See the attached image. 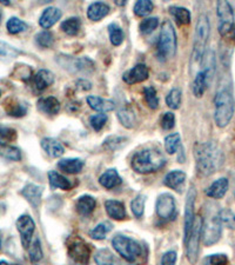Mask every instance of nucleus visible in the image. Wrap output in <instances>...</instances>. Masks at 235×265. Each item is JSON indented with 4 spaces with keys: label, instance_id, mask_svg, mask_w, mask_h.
I'll use <instances>...</instances> for the list:
<instances>
[{
    "label": "nucleus",
    "instance_id": "nucleus-1",
    "mask_svg": "<svg viewBox=\"0 0 235 265\" xmlns=\"http://www.w3.org/2000/svg\"><path fill=\"white\" fill-rule=\"evenodd\" d=\"M196 169L203 177L215 173L223 164V153L213 142L196 144L194 148Z\"/></svg>",
    "mask_w": 235,
    "mask_h": 265
},
{
    "label": "nucleus",
    "instance_id": "nucleus-2",
    "mask_svg": "<svg viewBox=\"0 0 235 265\" xmlns=\"http://www.w3.org/2000/svg\"><path fill=\"white\" fill-rule=\"evenodd\" d=\"M166 159L159 150L145 149L137 152L132 158V167L141 174L157 172L165 166Z\"/></svg>",
    "mask_w": 235,
    "mask_h": 265
},
{
    "label": "nucleus",
    "instance_id": "nucleus-3",
    "mask_svg": "<svg viewBox=\"0 0 235 265\" xmlns=\"http://www.w3.org/2000/svg\"><path fill=\"white\" fill-rule=\"evenodd\" d=\"M214 105H215V112H214V119L219 127H224L229 124L234 114V97L228 89H222L217 91L215 98H214Z\"/></svg>",
    "mask_w": 235,
    "mask_h": 265
},
{
    "label": "nucleus",
    "instance_id": "nucleus-4",
    "mask_svg": "<svg viewBox=\"0 0 235 265\" xmlns=\"http://www.w3.org/2000/svg\"><path fill=\"white\" fill-rule=\"evenodd\" d=\"M210 24L206 15L199 17L195 26L194 45H193V61H201L206 53L207 43L209 39Z\"/></svg>",
    "mask_w": 235,
    "mask_h": 265
},
{
    "label": "nucleus",
    "instance_id": "nucleus-5",
    "mask_svg": "<svg viewBox=\"0 0 235 265\" xmlns=\"http://www.w3.org/2000/svg\"><path fill=\"white\" fill-rule=\"evenodd\" d=\"M176 52V36L172 23L166 20L162 24L160 37L158 41V57L161 60L172 58Z\"/></svg>",
    "mask_w": 235,
    "mask_h": 265
},
{
    "label": "nucleus",
    "instance_id": "nucleus-6",
    "mask_svg": "<svg viewBox=\"0 0 235 265\" xmlns=\"http://www.w3.org/2000/svg\"><path fill=\"white\" fill-rule=\"evenodd\" d=\"M112 245L127 261H134L141 254V246L130 237L115 236L112 240Z\"/></svg>",
    "mask_w": 235,
    "mask_h": 265
},
{
    "label": "nucleus",
    "instance_id": "nucleus-7",
    "mask_svg": "<svg viewBox=\"0 0 235 265\" xmlns=\"http://www.w3.org/2000/svg\"><path fill=\"white\" fill-rule=\"evenodd\" d=\"M67 252L72 259L79 265H87L91 256L88 244L81 237L72 236L67 240Z\"/></svg>",
    "mask_w": 235,
    "mask_h": 265
},
{
    "label": "nucleus",
    "instance_id": "nucleus-8",
    "mask_svg": "<svg viewBox=\"0 0 235 265\" xmlns=\"http://www.w3.org/2000/svg\"><path fill=\"white\" fill-rule=\"evenodd\" d=\"M57 62L66 71L73 73H92L94 71V62L88 58H74L60 54L57 57Z\"/></svg>",
    "mask_w": 235,
    "mask_h": 265
},
{
    "label": "nucleus",
    "instance_id": "nucleus-9",
    "mask_svg": "<svg viewBox=\"0 0 235 265\" xmlns=\"http://www.w3.org/2000/svg\"><path fill=\"white\" fill-rule=\"evenodd\" d=\"M203 222L201 217H195L194 224H193L192 231L186 242V250H187V258L191 264L194 265L198 261L199 249H200V238L202 236Z\"/></svg>",
    "mask_w": 235,
    "mask_h": 265
},
{
    "label": "nucleus",
    "instance_id": "nucleus-10",
    "mask_svg": "<svg viewBox=\"0 0 235 265\" xmlns=\"http://www.w3.org/2000/svg\"><path fill=\"white\" fill-rule=\"evenodd\" d=\"M217 18H219V33L221 36H226L233 30L234 13L229 3L217 2L216 4Z\"/></svg>",
    "mask_w": 235,
    "mask_h": 265
},
{
    "label": "nucleus",
    "instance_id": "nucleus-11",
    "mask_svg": "<svg viewBox=\"0 0 235 265\" xmlns=\"http://www.w3.org/2000/svg\"><path fill=\"white\" fill-rule=\"evenodd\" d=\"M155 209H157V215L159 216V218L164 219V221L174 219L176 216V204L174 197L169 193H164L159 196Z\"/></svg>",
    "mask_w": 235,
    "mask_h": 265
},
{
    "label": "nucleus",
    "instance_id": "nucleus-12",
    "mask_svg": "<svg viewBox=\"0 0 235 265\" xmlns=\"http://www.w3.org/2000/svg\"><path fill=\"white\" fill-rule=\"evenodd\" d=\"M222 232V224L217 217L210 218L202 226V239L206 246H210L215 244L220 239Z\"/></svg>",
    "mask_w": 235,
    "mask_h": 265
},
{
    "label": "nucleus",
    "instance_id": "nucleus-13",
    "mask_svg": "<svg viewBox=\"0 0 235 265\" xmlns=\"http://www.w3.org/2000/svg\"><path fill=\"white\" fill-rule=\"evenodd\" d=\"M17 229H18L20 233V239H22L23 246L25 249H29L34 230H36V223H34L31 216L23 215L17 221Z\"/></svg>",
    "mask_w": 235,
    "mask_h": 265
},
{
    "label": "nucleus",
    "instance_id": "nucleus-14",
    "mask_svg": "<svg viewBox=\"0 0 235 265\" xmlns=\"http://www.w3.org/2000/svg\"><path fill=\"white\" fill-rule=\"evenodd\" d=\"M196 191L194 186H191L187 193V200H186V210H185V238L184 242H187L189 233L192 231L193 224H194V203H195Z\"/></svg>",
    "mask_w": 235,
    "mask_h": 265
},
{
    "label": "nucleus",
    "instance_id": "nucleus-15",
    "mask_svg": "<svg viewBox=\"0 0 235 265\" xmlns=\"http://www.w3.org/2000/svg\"><path fill=\"white\" fill-rule=\"evenodd\" d=\"M148 75H150V73H148L147 66L144 64H138L134 66L133 69H131L127 72L124 73L123 79L125 83L132 85V84L145 82V80L148 78Z\"/></svg>",
    "mask_w": 235,
    "mask_h": 265
},
{
    "label": "nucleus",
    "instance_id": "nucleus-16",
    "mask_svg": "<svg viewBox=\"0 0 235 265\" xmlns=\"http://www.w3.org/2000/svg\"><path fill=\"white\" fill-rule=\"evenodd\" d=\"M22 196L26 198V201L32 205L33 208H38L41 202V194H43V187L36 184H27V185L22 190Z\"/></svg>",
    "mask_w": 235,
    "mask_h": 265
},
{
    "label": "nucleus",
    "instance_id": "nucleus-17",
    "mask_svg": "<svg viewBox=\"0 0 235 265\" xmlns=\"http://www.w3.org/2000/svg\"><path fill=\"white\" fill-rule=\"evenodd\" d=\"M185 180H186V173L182 172V171L175 170L167 173V176L165 177L164 183L166 186L169 187V189L175 190L176 192H181L182 187H184Z\"/></svg>",
    "mask_w": 235,
    "mask_h": 265
},
{
    "label": "nucleus",
    "instance_id": "nucleus-18",
    "mask_svg": "<svg viewBox=\"0 0 235 265\" xmlns=\"http://www.w3.org/2000/svg\"><path fill=\"white\" fill-rule=\"evenodd\" d=\"M86 102H87L92 110L99 111V112L101 113L109 112V111H113L115 109V104H114L112 100L100 98V97L96 96H88L87 98H86Z\"/></svg>",
    "mask_w": 235,
    "mask_h": 265
},
{
    "label": "nucleus",
    "instance_id": "nucleus-19",
    "mask_svg": "<svg viewBox=\"0 0 235 265\" xmlns=\"http://www.w3.org/2000/svg\"><path fill=\"white\" fill-rule=\"evenodd\" d=\"M40 144L44 151L52 158H58V157L63 156L65 152L63 144L54 138H44Z\"/></svg>",
    "mask_w": 235,
    "mask_h": 265
},
{
    "label": "nucleus",
    "instance_id": "nucleus-20",
    "mask_svg": "<svg viewBox=\"0 0 235 265\" xmlns=\"http://www.w3.org/2000/svg\"><path fill=\"white\" fill-rule=\"evenodd\" d=\"M54 82V75L48 70H40L33 77V85L38 91H44Z\"/></svg>",
    "mask_w": 235,
    "mask_h": 265
},
{
    "label": "nucleus",
    "instance_id": "nucleus-21",
    "mask_svg": "<svg viewBox=\"0 0 235 265\" xmlns=\"http://www.w3.org/2000/svg\"><path fill=\"white\" fill-rule=\"evenodd\" d=\"M61 18V11L57 8H48L40 16L39 25L43 29L47 30L54 25L59 19Z\"/></svg>",
    "mask_w": 235,
    "mask_h": 265
},
{
    "label": "nucleus",
    "instance_id": "nucleus-22",
    "mask_svg": "<svg viewBox=\"0 0 235 265\" xmlns=\"http://www.w3.org/2000/svg\"><path fill=\"white\" fill-rule=\"evenodd\" d=\"M105 209L110 218L116 221H123L126 217L125 205L119 201H107L105 203Z\"/></svg>",
    "mask_w": 235,
    "mask_h": 265
},
{
    "label": "nucleus",
    "instance_id": "nucleus-23",
    "mask_svg": "<svg viewBox=\"0 0 235 265\" xmlns=\"http://www.w3.org/2000/svg\"><path fill=\"white\" fill-rule=\"evenodd\" d=\"M228 179L227 178H220L214 182L208 189L206 190V194L210 198H215V200H220L226 194L228 190Z\"/></svg>",
    "mask_w": 235,
    "mask_h": 265
},
{
    "label": "nucleus",
    "instance_id": "nucleus-24",
    "mask_svg": "<svg viewBox=\"0 0 235 265\" xmlns=\"http://www.w3.org/2000/svg\"><path fill=\"white\" fill-rule=\"evenodd\" d=\"M99 183L105 189H113L122 183V177L119 176L115 169H109L103 172L99 178Z\"/></svg>",
    "mask_w": 235,
    "mask_h": 265
},
{
    "label": "nucleus",
    "instance_id": "nucleus-25",
    "mask_svg": "<svg viewBox=\"0 0 235 265\" xmlns=\"http://www.w3.org/2000/svg\"><path fill=\"white\" fill-rule=\"evenodd\" d=\"M59 170L63 171L65 173L74 174L80 172L84 167V162L78 158H70V159H61L58 163Z\"/></svg>",
    "mask_w": 235,
    "mask_h": 265
},
{
    "label": "nucleus",
    "instance_id": "nucleus-26",
    "mask_svg": "<svg viewBox=\"0 0 235 265\" xmlns=\"http://www.w3.org/2000/svg\"><path fill=\"white\" fill-rule=\"evenodd\" d=\"M38 109L41 112L54 116L60 110V103H59V100L55 97H46V98L39 99V102H38Z\"/></svg>",
    "mask_w": 235,
    "mask_h": 265
},
{
    "label": "nucleus",
    "instance_id": "nucleus-27",
    "mask_svg": "<svg viewBox=\"0 0 235 265\" xmlns=\"http://www.w3.org/2000/svg\"><path fill=\"white\" fill-rule=\"evenodd\" d=\"M96 207V201L92 196H81L77 202V211L81 216H89L94 211Z\"/></svg>",
    "mask_w": 235,
    "mask_h": 265
},
{
    "label": "nucleus",
    "instance_id": "nucleus-28",
    "mask_svg": "<svg viewBox=\"0 0 235 265\" xmlns=\"http://www.w3.org/2000/svg\"><path fill=\"white\" fill-rule=\"evenodd\" d=\"M209 84L210 80L206 76V73L203 71H200L195 77L194 83H193V93H194V96L198 97V98L202 97L203 93L206 92L207 87L209 86Z\"/></svg>",
    "mask_w": 235,
    "mask_h": 265
},
{
    "label": "nucleus",
    "instance_id": "nucleus-29",
    "mask_svg": "<svg viewBox=\"0 0 235 265\" xmlns=\"http://www.w3.org/2000/svg\"><path fill=\"white\" fill-rule=\"evenodd\" d=\"M109 12V8L103 3H94V4L89 5L87 10V17L93 22H98L106 17Z\"/></svg>",
    "mask_w": 235,
    "mask_h": 265
},
{
    "label": "nucleus",
    "instance_id": "nucleus-30",
    "mask_svg": "<svg viewBox=\"0 0 235 265\" xmlns=\"http://www.w3.org/2000/svg\"><path fill=\"white\" fill-rule=\"evenodd\" d=\"M48 180H50L52 187H57V189L70 190L72 187L70 180L65 178L64 176H61L60 173H58L57 171H50L48 172Z\"/></svg>",
    "mask_w": 235,
    "mask_h": 265
},
{
    "label": "nucleus",
    "instance_id": "nucleus-31",
    "mask_svg": "<svg viewBox=\"0 0 235 265\" xmlns=\"http://www.w3.org/2000/svg\"><path fill=\"white\" fill-rule=\"evenodd\" d=\"M171 15L174 17L175 22L179 25H188L191 23V12L185 8H179V6H173L169 9Z\"/></svg>",
    "mask_w": 235,
    "mask_h": 265
},
{
    "label": "nucleus",
    "instance_id": "nucleus-32",
    "mask_svg": "<svg viewBox=\"0 0 235 265\" xmlns=\"http://www.w3.org/2000/svg\"><path fill=\"white\" fill-rule=\"evenodd\" d=\"M8 102H10V104L6 103L5 105V109H6V112H8L9 116H12V117H24L27 112V109L25 105H23L22 103L17 102L15 99H9Z\"/></svg>",
    "mask_w": 235,
    "mask_h": 265
},
{
    "label": "nucleus",
    "instance_id": "nucleus-33",
    "mask_svg": "<svg viewBox=\"0 0 235 265\" xmlns=\"http://www.w3.org/2000/svg\"><path fill=\"white\" fill-rule=\"evenodd\" d=\"M112 228H113L112 223H109L108 221L102 222V223H100V224L96 225L95 228L93 229L91 232H89V236H91L93 239L101 240V239L105 238L107 233L110 232Z\"/></svg>",
    "mask_w": 235,
    "mask_h": 265
},
{
    "label": "nucleus",
    "instance_id": "nucleus-34",
    "mask_svg": "<svg viewBox=\"0 0 235 265\" xmlns=\"http://www.w3.org/2000/svg\"><path fill=\"white\" fill-rule=\"evenodd\" d=\"M80 27H81L80 19L75 18V17L65 20V22H63V24H61V30H63L66 34H68V36H75V34H78Z\"/></svg>",
    "mask_w": 235,
    "mask_h": 265
},
{
    "label": "nucleus",
    "instance_id": "nucleus-35",
    "mask_svg": "<svg viewBox=\"0 0 235 265\" xmlns=\"http://www.w3.org/2000/svg\"><path fill=\"white\" fill-rule=\"evenodd\" d=\"M6 27H8L9 33L11 34H17V33H22L24 31H26L29 29V25L24 22V20L17 18V17H12V18L9 19L8 24H6Z\"/></svg>",
    "mask_w": 235,
    "mask_h": 265
},
{
    "label": "nucleus",
    "instance_id": "nucleus-36",
    "mask_svg": "<svg viewBox=\"0 0 235 265\" xmlns=\"http://www.w3.org/2000/svg\"><path fill=\"white\" fill-rule=\"evenodd\" d=\"M118 118H119L120 123L127 128H132L136 125V114L130 109L120 110L118 112Z\"/></svg>",
    "mask_w": 235,
    "mask_h": 265
},
{
    "label": "nucleus",
    "instance_id": "nucleus-37",
    "mask_svg": "<svg viewBox=\"0 0 235 265\" xmlns=\"http://www.w3.org/2000/svg\"><path fill=\"white\" fill-rule=\"evenodd\" d=\"M94 260L96 265H115L113 253L108 249H101L96 251Z\"/></svg>",
    "mask_w": 235,
    "mask_h": 265
},
{
    "label": "nucleus",
    "instance_id": "nucleus-38",
    "mask_svg": "<svg viewBox=\"0 0 235 265\" xmlns=\"http://www.w3.org/2000/svg\"><path fill=\"white\" fill-rule=\"evenodd\" d=\"M217 218H219V221L222 225L227 226L228 229L235 230V215L229 209H222V210H220Z\"/></svg>",
    "mask_w": 235,
    "mask_h": 265
},
{
    "label": "nucleus",
    "instance_id": "nucleus-39",
    "mask_svg": "<svg viewBox=\"0 0 235 265\" xmlns=\"http://www.w3.org/2000/svg\"><path fill=\"white\" fill-rule=\"evenodd\" d=\"M20 54V51L18 48H16L12 45H10L5 41L0 40V58L4 60H10V59L16 58L17 55Z\"/></svg>",
    "mask_w": 235,
    "mask_h": 265
},
{
    "label": "nucleus",
    "instance_id": "nucleus-40",
    "mask_svg": "<svg viewBox=\"0 0 235 265\" xmlns=\"http://www.w3.org/2000/svg\"><path fill=\"white\" fill-rule=\"evenodd\" d=\"M180 144H181L180 135L179 134L169 135L168 137H166L165 139L166 152L169 153V155H173V153L176 152V150L180 148Z\"/></svg>",
    "mask_w": 235,
    "mask_h": 265
},
{
    "label": "nucleus",
    "instance_id": "nucleus-41",
    "mask_svg": "<svg viewBox=\"0 0 235 265\" xmlns=\"http://www.w3.org/2000/svg\"><path fill=\"white\" fill-rule=\"evenodd\" d=\"M108 32H109V39L114 46H119L123 44L124 41V32L122 27H119L116 24H110L108 26Z\"/></svg>",
    "mask_w": 235,
    "mask_h": 265
},
{
    "label": "nucleus",
    "instance_id": "nucleus-42",
    "mask_svg": "<svg viewBox=\"0 0 235 265\" xmlns=\"http://www.w3.org/2000/svg\"><path fill=\"white\" fill-rule=\"evenodd\" d=\"M29 256L31 261H33V263L43 259V250H41L39 238H36L31 243V245L29 246Z\"/></svg>",
    "mask_w": 235,
    "mask_h": 265
},
{
    "label": "nucleus",
    "instance_id": "nucleus-43",
    "mask_svg": "<svg viewBox=\"0 0 235 265\" xmlns=\"http://www.w3.org/2000/svg\"><path fill=\"white\" fill-rule=\"evenodd\" d=\"M153 11V3L150 0H140L134 5V13L138 17H146Z\"/></svg>",
    "mask_w": 235,
    "mask_h": 265
},
{
    "label": "nucleus",
    "instance_id": "nucleus-44",
    "mask_svg": "<svg viewBox=\"0 0 235 265\" xmlns=\"http://www.w3.org/2000/svg\"><path fill=\"white\" fill-rule=\"evenodd\" d=\"M166 103H167L168 107H171L173 110H176L180 107L181 104V91L179 89H172L166 97Z\"/></svg>",
    "mask_w": 235,
    "mask_h": 265
},
{
    "label": "nucleus",
    "instance_id": "nucleus-45",
    "mask_svg": "<svg viewBox=\"0 0 235 265\" xmlns=\"http://www.w3.org/2000/svg\"><path fill=\"white\" fill-rule=\"evenodd\" d=\"M144 95H145V99H146V103L148 104V106L153 110L158 109L159 98L157 95V90H155L153 86H147L144 89Z\"/></svg>",
    "mask_w": 235,
    "mask_h": 265
},
{
    "label": "nucleus",
    "instance_id": "nucleus-46",
    "mask_svg": "<svg viewBox=\"0 0 235 265\" xmlns=\"http://www.w3.org/2000/svg\"><path fill=\"white\" fill-rule=\"evenodd\" d=\"M0 156H3L6 159L13 160V162H18V160L22 159V152L15 146H3L0 149Z\"/></svg>",
    "mask_w": 235,
    "mask_h": 265
},
{
    "label": "nucleus",
    "instance_id": "nucleus-47",
    "mask_svg": "<svg viewBox=\"0 0 235 265\" xmlns=\"http://www.w3.org/2000/svg\"><path fill=\"white\" fill-rule=\"evenodd\" d=\"M127 138L125 137H119V136H112L108 137L103 142V148L109 150V151H114V150L120 149L122 146L126 144Z\"/></svg>",
    "mask_w": 235,
    "mask_h": 265
},
{
    "label": "nucleus",
    "instance_id": "nucleus-48",
    "mask_svg": "<svg viewBox=\"0 0 235 265\" xmlns=\"http://www.w3.org/2000/svg\"><path fill=\"white\" fill-rule=\"evenodd\" d=\"M17 138V132L11 127L0 126V146H8L9 143H11Z\"/></svg>",
    "mask_w": 235,
    "mask_h": 265
},
{
    "label": "nucleus",
    "instance_id": "nucleus-49",
    "mask_svg": "<svg viewBox=\"0 0 235 265\" xmlns=\"http://www.w3.org/2000/svg\"><path fill=\"white\" fill-rule=\"evenodd\" d=\"M131 209H132V212L137 218H141L145 210V197L143 194H139V196L134 198L132 203H131Z\"/></svg>",
    "mask_w": 235,
    "mask_h": 265
},
{
    "label": "nucleus",
    "instance_id": "nucleus-50",
    "mask_svg": "<svg viewBox=\"0 0 235 265\" xmlns=\"http://www.w3.org/2000/svg\"><path fill=\"white\" fill-rule=\"evenodd\" d=\"M36 41L37 44L39 45V46L44 47V48H47L53 45L54 43V39H53V34L51 32H48V31H43V32L38 33L36 36Z\"/></svg>",
    "mask_w": 235,
    "mask_h": 265
},
{
    "label": "nucleus",
    "instance_id": "nucleus-51",
    "mask_svg": "<svg viewBox=\"0 0 235 265\" xmlns=\"http://www.w3.org/2000/svg\"><path fill=\"white\" fill-rule=\"evenodd\" d=\"M159 25V19L158 18H147L144 19L143 22L140 23V31L141 33L148 34L157 29Z\"/></svg>",
    "mask_w": 235,
    "mask_h": 265
},
{
    "label": "nucleus",
    "instance_id": "nucleus-52",
    "mask_svg": "<svg viewBox=\"0 0 235 265\" xmlns=\"http://www.w3.org/2000/svg\"><path fill=\"white\" fill-rule=\"evenodd\" d=\"M228 263V258L226 254L217 253V254H210V256L206 257L203 260L205 265H226Z\"/></svg>",
    "mask_w": 235,
    "mask_h": 265
},
{
    "label": "nucleus",
    "instance_id": "nucleus-53",
    "mask_svg": "<svg viewBox=\"0 0 235 265\" xmlns=\"http://www.w3.org/2000/svg\"><path fill=\"white\" fill-rule=\"evenodd\" d=\"M106 121H107V114L99 113V114H94V116L91 117V119H89V124H91V126L94 128L95 131H100L103 126H105Z\"/></svg>",
    "mask_w": 235,
    "mask_h": 265
},
{
    "label": "nucleus",
    "instance_id": "nucleus-54",
    "mask_svg": "<svg viewBox=\"0 0 235 265\" xmlns=\"http://www.w3.org/2000/svg\"><path fill=\"white\" fill-rule=\"evenodd\" d=\"M174 124H175L174 113L172 112L165 113L161 119V127L164 128V130H172V128L174 127Z\"/></svg>",
    "mask_w": 235,
    "mask_h": 265
},
{
    "label": "nucleus",
    "instance_id": "nucleus-55",
    "mask_svg": "<svg viewBox=\"0 0 235 265\" xmlns=\"http://www.w3.org/2000/svg\"><path fill=\"white\" fill-rule=\"evenodd\" d=\"M176 263V252L174 251H167L161 258V265H175Z\"/></svg>",
    "mask_w": 235,
    "mask_h": 265
},
{
    "label": "nucleus",
    "instance_id": "nucleus-56",
    "mask_svg": "<svg viewBox=\"0 0 235 265\" xmlns=\"http://www.w3.org/2000/svg\"><path fill=\"white\" fill-rule=\"evenodd\" d=\"M92 84L86 79H79L77 82V89L81 90V91H87V90H91Z\"/></svg>",
    "mask_w": 235,
    "mask_h": 265
},
{
    "label": "nucleus",
    "instance_id": "nucleus-57",
    "mask_svg": "<svg viewBox=\"0 0 235 265\" xmlns=\"http://www.w3.org/2000/svg\"><path fill=\"white\" fill-rule=\"evenodd\" d=\"M0 265H9V264H8V261H5V260H0Z\"/></svg>",
    "mask_w": 235,
    "mask_h": 265
},
{
    "label": "nucleus",
    "instance_id": "nucleus-58",
    "mask_svg": "<svg viewBox=\"0 0 235 265\" xmlns=\"http://www.w3.org/2000/svg\"><path fill=\"white\" fill-rule=\"evenodd\" d=\"M234 194H235V176H234Z\"/></svg>",
    "mask_w": 235,
    "mask_h": 265
},
{
    "label": "nucleus",
    "instance_id": "nucleus-59",
    "mask_svg": "<svg viewBox=\"0 0 235 265\" xmlns=\"http://www.w3.org/2000/svg\"><path fill=\"white\" fill-rule=\"evenodd\" d=\"M233 36H234V38H235V29H234V32H233Z\"/></svg>",
    "mask_w": 235,
    "mask_h": 265
},
{
    "label": "nucleus",
    "instance_id": "nucleus-60",
    "mask_svg": "<svg viewBox=\"0 0 235 265\" xmlns=\"http://www.w3.org/2000/svg\"><path fill=\"white\" fill-rule=\"evenodd\" d=\"M0 247H2V239H0Z\"/></svg>",
    "mask_w": 235,
    "mask_h": 265
},
{
    "label": "nucleus",
    "instance_id": "nucleus-61",
    "mask_svg": "<svg viewBox=\"0 0 235 265\" xmlns=\"http://www.w3.org/2000/svg\"><path fill=\"white\" fill-rule=\"evenodd\" d=\"M0 19H2V15H0Z\"/></svg>",
    "mask_w": 235,
    "mask_h": 265
},
{
    "label": "nucleus",
    "instance_id": "nucleus-62",
    "mask_svg": "<svg viewBox=\"0 0 235 265\" xmlns=\"http://www.w3.org/2000/svg\"><path fill=\"white\" fill-rule=\"evenodd\" d=\"M0 96H2V91H0Z\"/></svg>",
    "mask_w": 235,
    "mask_h": 265
}]
</instances>
